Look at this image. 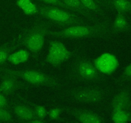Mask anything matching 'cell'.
<instances>
[{
  "mask_svg": "<svg viewBox=\"0 0 131 123\" xmlns=\"http://www.w3.org/2000/svg\"><path fill=\"white\" fill-rule=\"evenodd\" d=\"M113 28L107 22L93 24H75L61 30L49 31V35L58 38H80L104 37L110 34Z\"/></svg>",
  "mask_w": 131,
  "mask_h": 123,
  "instance_id": "obj_1",
  "label": "cell"
},
{
  "mask_svg": "<svg viewBox=\"0 0 131 123\" xmlns=\"http://www.w3.org/2000/svg\"><path fill=\"white\" fill-rule=\"evenodd\" d=\"M51 24L48 22H37L24 32L21 42L26 48L34 56H37L43 48L46 37L50 31Z\"/></svg>",
  "mask_w": 131,
  "mask_h": 123,
  "instance_id": "obj_2",
  "label": "cell"
},
{
  "mask_svg": "<svg viewBox=\"0 0 131 123\" xmlns=\"http://www.w3.org/2000/svg\"><path fill=\"white\" fill-rule=\"evenodd\" d=\"M0 73L10 74L34 85L56 87L58 85V81L56 78L39 70L33 69L14 70L0 67Z\"/></svg>",
  "mask_w": 131,
  "mask_h": 123,
  "instance_id": "obj_3",
  "label": "cell"
},
{
  "mask_svg": "<svg viewBox=\"0 0 131 123\" xmlns=\"http://www.w3.org/2000/svg\"><path fill=\"white\" fill-rule=\"evenodd\" d=\"M38 14L59 25L69 26L83 24L81 19L69 10L55 6H38Z\"/></svg>",
  "mask_w": 131,
  "mask_h": 123,
  "instance_id": "obj_4",
  "label": "cell"
},
{
  "mask_svg": "<svg viewBox=\"0 0 131 123\" xmlns=\"http://www.w3.org/2000/svg\"><path fill=\"white\" fill-rule=\"evenodd\" d=\"M72 77L81 81H96L99 79V70L89 60L78 58L74 62L71 70Z\"/></svg>",
  "mask_w": 131,
  "mask_h": 123,
  "instance_id": "obj_5",
  "label": "cell"
},
{
  "mask_svg": "<svg viewBox=\"0 0 131 123\" xmlns=\"http://www.w3.org/2000/svg\"><path fill=\"white\" fill-rule=\"evenodd\" d=\"M72 53L62 42L51 40L49 42V49L46 61L52 66H58L70 58Z\"/></svg>",
  "mask_w": 131,
  "mask_h": 123,
  "instance_id": "obj_6",
  "label": "cell"
},
{
  "mask_svg": "<svg viewBox=\"0 0 131 123\" xmlns=\"http://www.w3.org/2000/svg\"><path fill=\"white\" fill-rule=\"evenodd\" d=\"M70 96L78 102L95 103L104 98L105 92L100 88H83L72 91Z\"/></svg>",
  "mask_w": 131,
  "mask_h": 123,
  "instance_id": "obj_7",
  "label": "cell"
},
{
  "mask_svg": "<svg viewBox=\"0 0 131 123\" xmlns=\"http://www.w3.org/2000/svg\"><path fill=\"white\" fill-rule=\"evenodd\" d=\"M1 81L0 83V92L5 96H8L15 90L25 87L17 78L8 74L1 73Z\"/></svg>",
  "mask_w": 131,
  "mask_h": 123,
  "instance_id": "obj_8",
  "label": "cell"
},
{
  "mask_svg": "<svg viewBox=\"0 0 131 123\" xmlns=\"http://www.w3.org/2000/svg\"><path fill=\"white\" fill-rule=\"evenodd\" d=\"M69 112L82 123H102L104 122L103 118L96 113L82 109H71Z\"/></svg>",
  "mask_w": 131,
  "mask_h": 123,
  "instance_id": "obj_9",
  "label": "cell"
},
{
  "mask_svg": "<svg viewBox=\"0 0 131 123\" xmlns=\"http://www.w3.org/2000/svg\"><path fill=\"white\" fill-rule=\"evenodd\" d=\"M95 65L102 73L109 74L115 71L118 66L117 59L110 54H105L101 56L95 62Z\"/></svg>",
  "mask_w": 131,
  "mask_h": 123,
  "instance_id": "obj_10",
  "label": "cell"
},
{
  "mask_svg": "<svg viewBox=\"0 0 131 123\" xmlns=\"http://www.w3.org/2000/svg\"><path fill=\"white\" fill-rule=\"evenodd\" d=\"M130 106V96L127 91L122 90L116 94L111 101V108L113 110H127Z\"/></svg>",
  "mask_w": 131,
  "mask_h": 123,
  "instance_id": "obj_11",
  "label": "cell"
},
{
  "mask_svg": "<svg viewBox=\"0 0 131 123\" xmlns=\"http://www.w3.org/2000/svg\"><path fill=\"white\" fill-rule=\"evenodd\" d=\"M15 115L23 122H30L36 117L34 110L24 105H18L14 107Z\"/></svg>",
  "mask_w": 131,
  "mask_h": 123,
  "instance_id": "obj_12",
  "label": "cell"
},
{
  "mask_svg": "<svg viewBox=\"0 0 131 123\" xmlns=\"http://www.w3.org/2000/svg\"><path fill=\"white\" fill-rule=\"evenodd\" d=\"M18 46L17 41L8 42L0 46V65L8 61L9 55L16 49Z\"/></svg>",
  "mask_w": 131,
  "mask_h": 123,
  "instance_id": "obj_13",
  "label": "cell"
},
{
  "mask_svg": "<svg viewBox=\"0 0 131 123\" xmlns=\"http://www.w3.org/2000/svg\"><path fill=\"white\" fill-rule=\"evenodd\" d=\"M29 58V53L26 50L21 49L15 52H12L8 58V61L14 65L26 62Z\"/></svg>",
  "mask_w": 131,
  "mask_h": 123,
  "instance_id": "obj_14",
  "label": "cell"
},
{
  "mask_svg": "<svg viewBox=\"0 0 131 123\" xmlns=\"http://www.w3.org/2000/svg\"><path fill=\"white\" fill-rule=\"evenodd\" d=\"M17 5L27 15H32L38 13V6L31 0H17Z\"/></svg>",
  "mask_w": 131,
  "mask_h": 123,
  "instance_id": "obj_15",
  "label": "cell"
},
{
  "mask_svg": "<svg viewBox=\"0 0 131 123\" xmlns=\"http://www.w3.org/2000/svg\"><path fill=\"white\" fill-rule=\"evenodd\" d=\"M65 5L69 6L72 11L74 10L84 16L90 17V14L88 10L84 7L81 3L80 0H61Z\"/></svg>",
  "mask_w": 131,
  "mask_h": 123,
  "instance_id": "obj_16",
  "label": "cell"
},
{
  "mask_svg": "<svg viewBox=\"0 0 131 123\" xmlns=\"http://www.w3.org/2000/svg\"><path fill=\"white\" fill-rule=\"evenodd\" d=\"M112 120L116 123H125L131 120V115L125 110H113Z\"/></svg>",
  "mask_w": 131,
  "mask_h": 123,
  "instance_id": "obj_17",
  "label": "cell"
},
{
  "mask_svg": "<svg viewBox=\"0 0 131 123\" xmlns=\"http://www.w3.org/2000/svg\"><path fill=\"white\" fill-rule=\"evenodd\" d=\"M128 23L126 18L121 13H118L115 17L113 24V29L115 31H123L127 28Z\"/></svg>",
  "mask_w": 131,
  "mask_h": 123,
  "instance_id": "obj_18",
  "label": "cell"
},
{
  "mask_svg": "<svg viewBox=\"0 0 131 123\" xmlns=\"http://www.w3.org/2000/svg\"><path fill=\"white\" fill-rule=\"evenodd\" d=\"M113 6L118 13L126 12L130 8V3L127 0H113Z\"/></svg>",
  "mask_w": 131,
  "mask_h": 123,
  "instance_id": "obj_19",
  "label": "cell"
},
{
  "mask_svg": "<svg viewBox=\"0 0 131 123\" xmlns=\"http://www.w3.org/2000/svg\"><path fill=\"white\" fill-rule=\"evenodd\" d=\"M83 6L87 9L90 10L97 13H101L102 12L99 1L97 0H80Z\"/></svg>",
  "mask_w": 131,
  "mask_h": 123,
  "instance_id": "obj_20",
  "label": "cell"
},
{
  "mask_svg": "<svg viewBox=\"0 0 131 123\" xmlns=\"http://www.w3.org/2000/svg\"><path fill=\"white\" fill-rule=\"evenodd\" d=\"M33 110H34L36 117L43 120L48 114V111L46 110V108L42 105H37L35 106Z\"/></svg>",
  "mask_w": 131,
  "mask_h": 123,
  "instance_id": "obj_21",
  "label": "cell"
},
{
  "mask_svg": "<svg viewBox=\"0 0 131 123\" xmlns=\"http://www.w3.org/2000/svg\"><path fill=\"white\" fill-rule=\"evenodd\" d=\"M12 119V115L8 110H7V109L0 107V121L10 122Z\"/></svg>",
  "mask_w": 131,
  "mask_h": 123,
  "instance_id": "obj_22",
  "label": "cell"
},
{
  "mask_svg": "<svg viewBox=\"0 0 131 123\" xmlns=\"http://www.w3.org/2000/svg\"><path fill=\"white\" fill-rule=\"evenodd\" d=\"M40 1H42V2L45 3L49 5H51V6H58V7L62 8L65 9V10H70V8L69 6H67L61 0H40Z\"/></svg>",
  "mask_w": 131,
  "mask_h": 123,
  "instance_id": "obj_23",
  "label": "cell"
},
{
  "mask_svg": "<svg viewBox=\"0 0 131 123\" xmlns=\"http://www.w3.org/2000/svg\"><path fill=\"white\" fill-rule=\"evenodd\" d=\"M61 111L62 110L61 108H53L49 111L47 115H49V117L51 120H55L60 117Z\"/></svg>",
  "mask_w": 131,
  "mask_h": 123,
  "instance_id": "obj_24",
  "label": "cell"
},
{
  "mask_svg": "<svg viewBox=\"0 0 131 123\" xmlns=\"http://www.w3.org/2000/svg\"><path fill=\"white\" fill-rule=\"evenodd\" d=\"M8 106V102L6 96L0 92V107L7 108Z\"/></svg>",
  "mask_w": 131,
  "mask_h": 123,
  "instance_id": "obj_25",
  "label": "cell"
},
{
  "mask_svg": "<svg viewBox=\"0 0 131 123\" xmlns=\"http://www.w3.org/2000/svg\"><path fill=\"white\" fill-rule=\"evenodd\" d=\"M123 77L125 78H131V64L126 67L124 71Z\"/></svg>",
  "mask_w": 131,
  "mask_h": 123,
  "instance_id": "obj_26",
  "label": "cell"
},
{
  "mask_svg": "<svg viewBox=\"0 0 131 123\" xmlns=\"http://www.w3.org/2000/svg\"><path fill=\"white\" fill-rule=\"evenodd\" d=\"M99 1H100V2L102 3V4L105 5L106 6H109L110 5V1H109V0H99Z\"/></svg>",
  "mask_w": 131,
  "mask_h": 123,
  "instance_id": "obj_27",
  "label": "cell"
},
{
  "mask_svg": "<svg viewBox=\"0 0 131 123\" xmlns=\"http://www.w3.org/2000/svg\"><path fill=\"white\" fill-rule=\"evenodd\" d=\"M130 8L131 9V2L130 3Z\"/></svg>",
  "mask_w": 131,
  "mask_h": 123,
  "instance_id": "obj_28",
  "label": "cell"
},
{
  "mask_svg": "<svg viewBox=\"0 0 131 123\" xmlns=\"http://www.w3.org/2000/svg\"><path fill=\"white\" fill-rule=\"evenodd\" d=\"M97 1H99V0H97Z\"/></svg>",
  "mask_w": 131,
  "mask_h": 123,
  "instance_id": "obj_29",
  "label": "cell"
}]
</instances>
